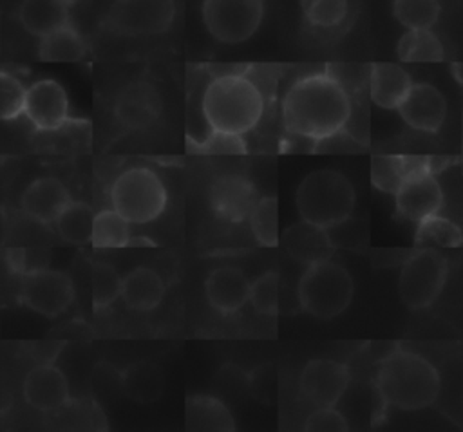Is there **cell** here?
<instances>
[{
	"mask_svg": "<svg viewBox=\"0 0 463 432\" xmlns=\"http://www.w3.org/2000/svg\"><path fill=\"white\" fill-rule=\"evenodd\" d=\"M412 87L411 74L398 63L376 61L369 70L371 101L385 110H398Z\"/></svg>",
	"mask_w": 463,
	"mask_h": 432,
	"instance_id": "cell-20",
	"label": "cell"
},
{
	"mask_svg": "<svg viewBox=\"0 0 463 432\" xmlns=\"http://www.w3.org/2000/svg\"><path fill=\"white\" fill-rule=\"evenodd\" d=\"M7 266L11 268L13 273H18V275H24L27 269H25V251L24 248H11L7 251Z\"/></svg>",
	"mask_w": 463,
	"mask_h": 432,
	"instance_id": "cell-40",
	"label": "cell"
},
{
	"mask_svg": "<svg viewBox=\"0 0 463 432\" xmlns=\"http://www.w3.org/2000/svg\"><path fill=\"white\" fill-rule=\"evenodd\" d=\"M186 428L232 432L235 430V421L222 401L212 396L195 394L186 399Z\"/></svg>",
	"mask_w": 463,
	"mask_h": 432,
	"instance_id": "cell-24",
	"label": "cell"
},
{
	"mask_svg": "<svg viewBox=\"0 0 463 432\" xmlns=\"http://www.w3.org/2000/svg\"><path fill=\"white\" fill-rule=\"evenodd\" d=\"M412 168L411 157L374 155L371 161V183L383 193H396Z\"/></svg>",
	"mask_w": 463,
	"mask_h": 432,
	"instance_id": "cell-30",
	"label": "cell"
},
{
	"mask_svg": "<svg viewBox=\"0 0 463 432\" xmlns=\"http://www.w3.org/2000/svg\"><path fill=\"white\" fill-rule=\"evenodd\" d=\"M165 295L161 277L150 268H136L121 278V298L134 311H152Z\"/></svg>",
	"mask_w": 463,
	"mask_h": 432,
	"instance_id": "cell-23",
	"label": "cell"
},
{
	"mask_svg": "<svg viewBox=\"0 0 463 432\" xmlns=\"http://www.w3.org/2000/svg\"><path fill=\"white\" fill-rule=\"evenodd\" d=\"M25 96L27 89L24 83L11 72L4 70L0 74V117L4 121H11L24 114Z\"/></svg>",
	"mask_w": 463,
	"mask_h": 432,
	"instance_id": "cell-37",
	"label": "cell"
},
{
	"mask_svg": "<svg viewBox=\"0 0 463 432\" xmlns=\"http://www.w3.org/2000/svg\"><path fill=\"white\" fill-rule=\"evenodd\" d=\"M121 295V277L107 262H96L92 266V305L94 309H105L114 304Z\"/></svg>",
	"mask_w": 463,
	"mask_h": 432,
	"instance_id": "cell-34",
	"label": "cell"
},
{
	"mask_svg": "<svg viewBox=\"0 0 463 432\" xmlns=\"http://www.w3.org/2000/svg\"><path fill=\"white\" fill-rule=\"evenodd\" d=\"M110 201L114 210L130 224H146L165 211L168 193L156 172L136 166L116 177Z\"/></svg>",
	"mask_w": 463,
	"mask_h": 432,
	"instance_id": "cell-6",
	"label": "cell"
},
{
	"mask_svg": "<svg viewBox=\"0 0 463 432\" xmlns=\"http://www.w3.org/2000/svg\"><path fill=\"white\" fill-rule=\"evenodd\" d=\"M304 18L320 29H331L347 16V0H300Z\"/></svg>",
	"mask_w": 463,
	"mask_h": 432,
	"instance_id": "cell-35",
	"label": "cell"
},
{
	"mask_svg": "<svg viewBox=\"0 0 463 432\" xmlns=\"http://www.w3.org/2000/svg\"><path fill=\"white\" fill-rule=\"evenodd\" d=\"M201 108L212 130L244 136L260 121L264 96L248 76L221 74L206 85Z\"/></svg>",
	"mask_w": 463,
	"mask_h": 432,
	"instance_id": "cell-3",
	"label": "cell"
},
{
	"mask_svg": "<svg viewBox=\"0 0 463 432\" xmlns=\"http://www.w3.org/2000/svg\"><path fill=\"white\" fill-rule=\"evenodd\" d=\"M351 110L347 89L329 72L298 78L282 98L284 128L313 143L340 134L351 119Z\"/></svg>",
	"mask_w": 463,
	"mask_h": 432,
	"instance_id": "cell-1",
	"label": "cell"
},
{
	"mask_svg": "<svg viewBox=\"0 0 463 432\" xmlns=\"http://www.w3.org/2000/svg\"><path fill=\"white\" fill-rule=\"evenodd\" d=\"M24 116L38 130H58L69 119V98L54 80H38L27 89Z\"/></svg>",
	"mask_w": 463,
	"mask_h": 432,
	"instance_id": "cell-14",
	"label": "cell"
},
{
	"mask_svg": "<svg viewBox=\"0 0 463 432\" xmlns=\"http://www.w3.org/2000/svg\"><path fill=\"white\" fill-rule=\"evenodd\" d=\"M463 242L461 230L449 219L439 217L438 213L418 222L416 228V244H436L441 248H456Z\"/></svg>",
	"mask_w": 463,
	"mask_h": 432,
	"instance_id": "cell-33",
	"label": "cell"
},
{
	"mask_svg": "<svg viewBox=\"0 0 463 432\" xmlns=\"http://www.w3.org/2000/svg\"><path fill=\"white\" fill-rule=\"evenodd\" d=\"M280 300V278L275 271L262 273L250 287V302L260 315L273 316L279 313Z\"/></svg>",
	"mask_w": 463,
	"mask_h": 432,
	"instance_id": "cell-36",
	"label": "cell"
},
{
	"mask_svg": "<svg viewBox=\"0 0 463 432\" xmlns=\"http://www.w3.org/2000/svg\"><path fill=\"white\" fill-rule=\"evenodd\" d=\"M69 0H22L18 7L20 23L33 36H45L69 22Z\"/></svg>",
	"mask_w": 463,
	"mask_h": 432,
	"instance_id": "cell-22",
	"label": "cell"
},
{
	"mask_svg": "<svg viewBox=\"0 0 463 432\" xmlns=\"http://www.w3.org/2000/svg\"><path fill=\"white\" fill-rule=\"evenodd\" d=\"M250 228L260 246L279 244V204L275 197H260L250 213Z\"/></svg>",
	"mask_w": 463,
	"mask_h": 432,
	"instance_id": "cell-31",
	"label": "cell"
},
{
	"mask_svg": "<svg viewBox=\"0 0 463 432\" xmlns=\"http://www.w3.org/2000/svg\"><path fill=\"white\" fill-rule=\"evenodd\" d=\"M94 211L87 202L71 201V204L56 219L58 233L63 240L74 246H85L92 239Z\"/></svg>",
	"mask_w": 463,
	"mask_h": 432,
	"instance_id": "cell-28",
	"label": "cell"
},
{
	"mask_svg": "<svg viewBox=\"0 0 463 432\" xmlns=\"http://www.w3.org/2000/svg\"><path fill=\"white\" fill-rule=\"evenodd\" d=\"M304 428L309 432H345L349 423L335 407H317L306 419Z\"/></svg>",
	"mask_w": 463,
	"mask_h": 432,
	"instance_id": "cell-39",
	"label": "cell"
},
{
	"mask_svg": "<svg viewBox=\"0 0 463 432\" xmlns=\"http://www.w3.org/2000/svg\"><path fill=\"white\" fill-rule=\"evenodd\" d=\"M396 211L402 219L421 222L436 215L443 206V190L432 175L429 163L414 168L394 193Z\"/></svg>",
	"mask_w": 463,
	"mask_h": 432,
	"instance_id": "cell-11",
	"label": "cell"
},
{
	"mask_svg": "<svg viewBox=\"0 0 463 432\" xmlns=\"http://www.w3.org/2000/svg\"><path fill=\"white\" fill-rule=\"evenodd\" d=\"M87 43L71 23L45 34L38 43V56L43 61H78L85 56Z\"/></svg>",
	"mask_w": 463,
	"mask_h": 432,
	"instance_id": "cell-25",
	"label": "cell"
},
{
	"mask_svg": "<svg viewBox=\"0 0 463 432\" xmlns=\"http://www.w3.org/2000/svg\"><path fill=\"white\" fill-rule=\"evenodd\" d=\"M161 110V99L156 89L145 81L132 83L121 90L116 101V116L127 128L150 127Z\"/></svg>",
	"mask_w": 463,
	"mask_h": 432,
	"instance_id": "cell-21",
	"label": "cell"
},
{
	"mask_svg": "<svg viewBox=\"0 0 463 432\" xmlns=\"http://www.w3.org/2000/svg\"><path fill=\"white\" fill-rule=\"evenodd\" d=\"M25 401L42 412H51L69 401V383L60 369L51 363L33 367L24 380Z\"/></svg>",
	"mask_w": 463,
	"mask_h": 432,
	"instance_id": "cell-18",
	"label": "cell"
},
{
	"mask_svg": "<svg viewBox=\"0 0 463 432\" xmlns=\"http://www.w3.org/2000/svg\"><path fill=\"white\" fill-rule=\"evenodd\" d=\"M295 204L300 219L329 230L351 217L354 210V188L336 170H315L300 181Z\"/></svg>",
	"mask_w": 463,
	"mask_h": 432,
	"instance_id": "cell-4",
	"label": "cell"
},
{
	"mask_svg": "<svg viewBox=\"0 0 463 432\" xmlns=\"http://www.w3.org/2000/svg\"><path fill=\"white\" fill-rule=\"evenodd\" d=\"M349 369L335 360H311L300 372V392L315 407H335L349 385Z\"/></svg>",
	"mask_w": 463,
	"mask_h": 432,
	"instance_id": "cell-13",
	"label": "cell"
},
{
	"mask_svg": "<svg viewBox=\"0 0 463 432\" xmlns=\"http://www.w3.org/2000/svg\"><path fill=\"white\" fill-rule=\"evenodd\" d=\"M400 117L414 130L434 134L447 116V101L438 87L430 83H412L407 98L398 107Z\"/></svg>",
	"mask_w": 463,
	"mask_h": 432,
	"instance_id": "cell-15",
	"label": "cell"
},
{
	"mask_svg": "<svg viewBox=\"0 0 463 432\" xmlns=\"http://www.w3.org/2000/svg\"><path fill=\"white\" fill-rule=\"evenodd\" d=\"M439 0H394L392 14L405 29H430L439 18Z\"/></svg>",
	"mask_w": 463,
	"mask_h": 432,
	"instance_id": "cell-32",
	"label": "cell"
},
{
	"mask_svg": "<svg viewBox=\"0 0 463 432\" xmlns=\"http://www.w3.org/2000/svg\"><path fill=\"white\" fill-rule=\"evenodd\" d=\"M250 287L246 275L232 266L213 269L204 280L206 300L221 315L237 313L250 300Z\"/></svg>",
	"mask_w": 463,
	"mask_h": 432,
	"instance_id": "cell-19",
	"label": "cell"
},
{
	"mask_svg": "<svg viewBox=\"0 0 463 432\" xmlns=\"http://www.w3.org/2000/svg\"><path fill=\"white\" fill-rule=\"evenodd\" d=\"M74 287L69 275L56 269L25 271L20 278L18 298L43 316L61 315L72 302Z\"/></svg>",
	"mask_w": 463,
	"mask_h": 432,
	"instance_id": "cell-9",
	"label": "cell"
},
{
	"mask_svg": "<svg viewBox=\"0 0 463 432\" xmlns=\"http://www.w3.org/2000/svg\"><path fill=\"white\" fill-rule=\"evenodd\" d=\"M67 186L56 177H40L22 193L20 206L27 217L40 224L56 222L60 213L71 204Z\"/></svg>",
	"mask_w": 463,
	"mask_h": 432,
	"instance_id": "cell-17",
	"label": "cell"
},
{
	"mask_svg": "<svg viewBox=\"0 0 463 432\" xmlns=\"http://www.w3.org/2000/svg\"><path fill=\"white\" fill-rule=\"evenodd\" d=\"M123 387L132 399L148 403L159 398L163 390V374L154 363L139 362L127 369L123 376Z\"/></svg>",
	"mask_w": 463,
	"mask_h": 432,
	"instance_id": "cell-29",
	"label": "cell"
},
{
	"mask_svg": "<svg viewBox=\"0 0 463 432\" xmlns=\"http://www.w3.org/2000/svg\"><path fill=\"white\" fill-rule=\"evenodd\" d=\"M259 199L255 184L241 174L219 175L208 186V202L212 211L219 219L233 224L250 219Z\"/></svg>",
	"mask_w": 463,
	"mask_h": 432,
	"instance_id": "cell-12",
	"label": "cell"
},
{
	"mask_svg": "<svg viewBox=\"0 0 463 432\" xmlns=\"http://www.w3.org/2000/svg\"><path fill=\"white\" fill-rule=\"evenodd\" d=\"M174 20V0H116L107 22L123 34H157Z\"/></svg>",
	"mask_w": 463,
	"mask_h": 432,
	"instance_id": "cell-10",
	"label": "cell"
},
{
	"mask_svg": "<svg viewBox=\"0 0 463 432\" xmlns=\"http://www.w3.org/2000/svg\"><path fill=\"white\" fill-rule=\"evenodd\" d=\"M436 367L418 352L398 349L385 356L376 372V392L385 407L420 410L439 394Z\"/></svg>",
	"mask_w": 463,
	"mask_h": 432,
	"instance_id": "cell-2",
	"label": "cell"
},
{
	"mask_svg": "<svg viewBox=\"0 0 463 432\" xmlns=\"http://www.w3.org/2000/svg\"><path fill=\"white\" fill-rule=\"evenodd\" d=\"M449 275L447 258L434 248H418L400 269L398 293L405 307L425 309L441 293Z\"/></svg>",
	"mask_w": 463,
	"mask_h": 432,
	"instance_id": "cell-7",
	"label": "cell"
},
{
	"mask_svg": "<svg viewBox=\"0 0 463 432\" xmlns=\"http://www.w3.org/2000/svg\"><path fill=\"white\" fill-rule=\"evenodd\" d=\"M297 293L306 313L318 320H331L349 307L354 286L349 271L329 258L306 266Z\"/></svg>",
	"mask_w": 463,
	"mask_h": 432,
	"instance_id": "cell-5",
	"label": "cell"
},
{
	"mask_svg": "<svg viewBox=\"0 0 463 432\" xmlns=\"http://www.w3.org/2000/svg\"><path fill=\"white\" fill-rule=\"evenodd\" d=\"M197 154H212V155H239L246 154V141L241 134H230L221 130H212L201 143L192 145Z\"/></svg>",
	"mask_w": 463,
	"mask_h": 432,
	"instance_id": "cell-38",
	"label": "cell"
},
{
	"mask_svg": "<svg viewBox=\"0 0 463 432\" xmlns=\"http://www.w3.org/2000/svg\"><path fill=\"white\" fill-rule=\"evenodd\" d=\"M396 54L405 63H430L441 61L445 49L430 29H407L398 40Z\"/></svg>",
	"mask_w": 463,
	"mask_h": 432,
	"instance_id": "cell-26",
	"label": "cell"
},
{
	"mask_svg": "<svg viewBox=\"0 0 463 432\" xmlns=\"http://www.w3.org/2000/svg\"><path fill=\"white\" fill-rule=\"evenodd\" d=\"M92 246L98 249H116L132 244L130 222L112 210H101L94 217L92 226Z\"/></svg>",
	"mask_w": 463,
	"mask_h": 432,
	"instance_id": "cell-27",
	"label": "cell"
},
{
	"mask_svg": "<svg viewBox=\"0 0 463 432\" xmlns=\"http://www.w3.org/2000/svg\"><path fill=\"white\" fill-rule=\"evenodd\" d=\"M264 0H204L203 22L206 31L222 43H241L260 27Z\"/></svg>",
	"mask_w": 463,
	"mask_h": 432,
	"instance_id": "cell-8",
	"label": "cell"
},
{
	"mask_svg": "<svg viewBox=\"0 0 463 432\" xmlns=\"http://www.w3.org/2000/svg\"><path fill=\"white\" fill-rule=\"evenodd\" d=\"M282 246L293 260L304 266L329 260L336 248L327 228L304 219L284 230Z\"/></svg>",
	"mask_w": 463,
	"mask_h": 432,
	"instance_id": "cell-16",
	"label": "cell"
}]
</instances>
